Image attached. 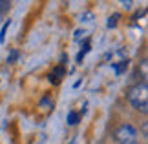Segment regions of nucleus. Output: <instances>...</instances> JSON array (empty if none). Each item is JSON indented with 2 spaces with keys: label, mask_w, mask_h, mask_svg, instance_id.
Instances as JSON below:
<instances>
[{
  "label": "nucleus",
  "mask_w": 148,
  "mask_h": 144,
  "mask_svg": "<svg viewBox=\"0 0 148 144\" xmlns=\"http://www.w3.org/2000/svg\"><path fill=\"white\" fill-rule=\"evenodd\" d=\"M126 100L130 102L135 111L139 113H148V84L135 82L132 88L126 91Z\"/></svg>",
  "instance_id": "1"
},
{
  "label": "nucleus",
  "mask_w": 148,
  "mask_h": 144,
  "mask_svg": "<svg viewBox=\"0 0 148 144\" xmlns=\"http://www.w3.org/2000/svg\"><path fill=\"white\" fill-rule=\"evenodd\" d=\"M113 141L117 144H137V131L132 124L123 122L113 130Z\"/></svg>",
  "instance_id": "2"
},
{
  "label": "nucleus",
  "mask_w": 148,
  "mask_h": 144,
  "mask_svg": "<svg viewBox=\"0 0 148 144\" xmlns=\"http://www.w3.org/2000/svg\"><path fill=\"white\" fill-rule=\"evenodd\" d=\"M139 75H141V82L148 84V60H143L139 64Z\"/></svg>",
  "instance_id": "3"
},
{
  "label": "nucleus",
  "mask_w": 148,
  "mask_h": 144,
  "mask_svg": "<svg viewBox=\"0 0 148 144\" xmlns=\"http://www.w3.org/2000/svg\"><path fill=\"white\" fill-rule=\"evenodd\" d=\"M62 75H64V68H62V66H59V68H55V70H53V73H49V82H53V84H57V82H59V80H60V77H62Z\"/></svg>",
  "instance_id": "4"
},
{
  "label": "nucleus",
  "mask_w": 148,
  "mask_h": 144,
  "mask_svg": "<svg viewBox=\"0 0 148 144\" xmlns=\"http://www.w3.org/2000/svg\"><path fill=\"white\" fill-rule=\"evenodd\" d=\"M79 120H81V113H77V111H70V113H68V117H66V122L70 124V126H75Z\"/></svg>",
  "instance_id": "5"
},
{
  "label": "nucleus",
  "mask_w": 148,
  "mask_h": 144,
  "mask_svg": "<svg viewBox=\"0 0 148 144\" xmlns=\"http://www.w3.org/2000/svg\"><path fill=\"white\" fill-rule=\"evenodd\" d=\"M9 24H11V20H5V24L2 26V29H0V42H4V38H5V33H8Z\"/></svg>",
  "instance_id": "6"
},
{
  "label": "nucleus",
  "mask_w": 148,
  "mask_h": 144,
  "mask_svg": "<svg viewBox=\"0 0 148 144\" xmlns=\"http://www.w3.org/2000/svg\"><path fill=\"white\" fill-rule=\"evenodd\" d=\"M117 18H119L117 13L113 15V16H110V18H108V27H115L117 26Z\"/></svg>",
  "instance_id": "7"
},
{
  "label": "nucleus",
  "mask_w": 148,
  "mask_h": 144,
  "mask_svg": "<svg viewBox=\"0 0 148 144\" xmlns=\"http://www.w3.org/2000/svg\"><path fill=\"white\" fill-rule=\"evenodd\" d=\"M16 59H18V51L13 49V51H11V55L8 57V62H9V64H13V62H15Z\"/></svg>",
  "instance_id": "8"
},
{
  "label": "nucleus",
  "mask_w": 148,
  "mask_h": 144,
  "mask_svg": "<svg viewBox=\"0 0 148 144\" xmlns=\"http://www.w3.org/2000/svg\"><path fill=\"white\" fill-rule=\"evenodd\" d=\"M9 2H4V0H0V13H4V11H8L9 9Z\"/></svg>",
  "instance_id": "9"
},
{
  "label": "nucleus",
  "mask_w": 148,
  "mask_h": 144,
  "mask_svg": "<svg viewBox=\"0 0 148 144\" xmlns=\"http://www.w3.org/2000/svg\"><path fill=\"white\" fill-rule=\"evenodd\" d=\"M121 5H123L124 9H132V5H134V2H132V0H128V2H124V0H123V2H121Z\"/></svg>",
  "instance_id": "10"
},
{
  "label": "nucleus",
  "mask_w": 148,
  "mask_h": 144,
  "mask_svg": "<svg viewBox=\"0 0 148 144\" xmlns=\"http://www.w3.org/2000/svg\"><path fill=\"white\" fill-rule=\"evenodd\" d=\"M82 35H84V29H77V31H75V40H81Z\"/></svg>",
  "instance_id": "11"
}]
</instances>
